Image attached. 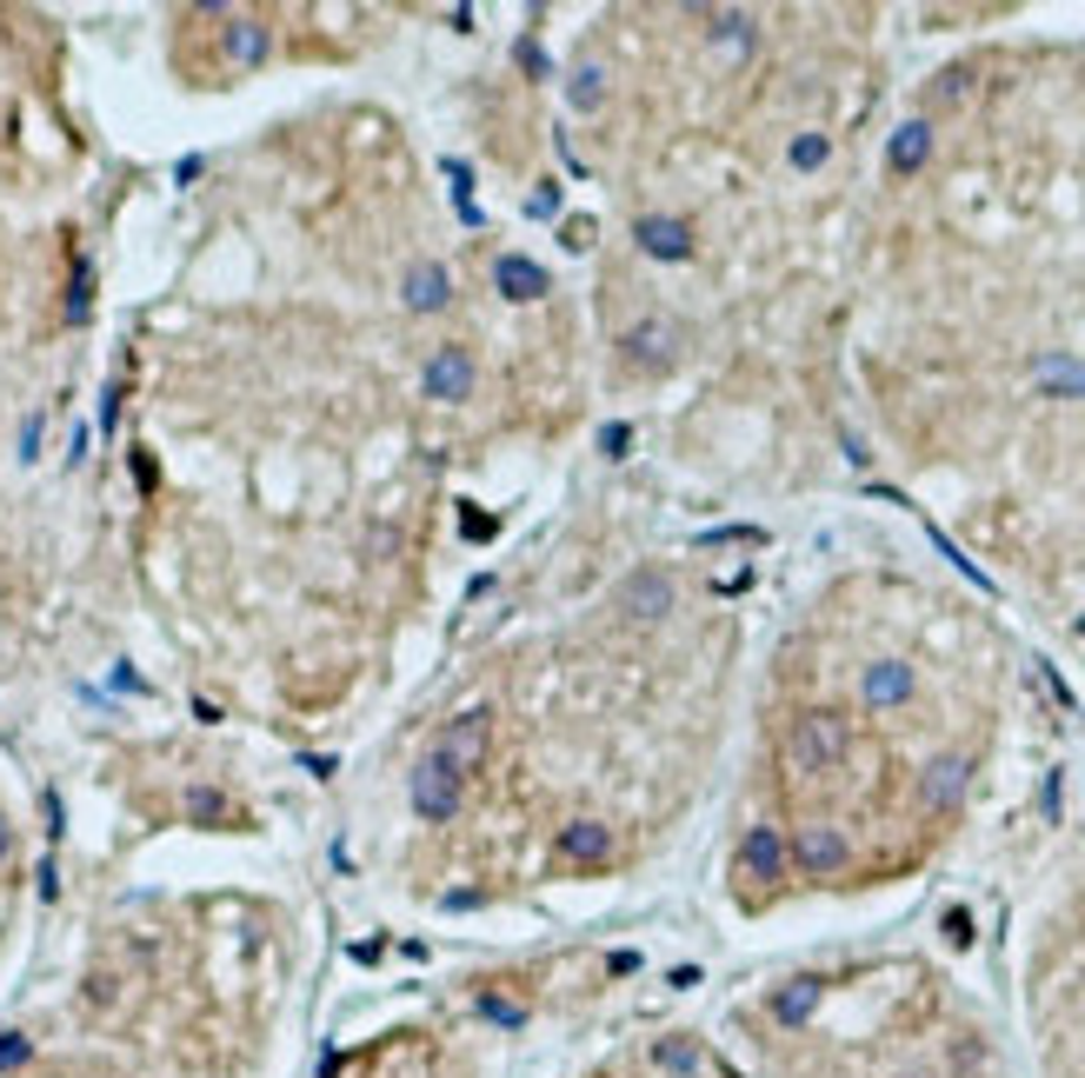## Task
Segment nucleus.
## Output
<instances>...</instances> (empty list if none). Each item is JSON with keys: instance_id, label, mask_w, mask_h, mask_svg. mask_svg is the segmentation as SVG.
Segmentation results:
<instances>
[{"instance_id": "28", "label": "nucleus", "mask_w": 1085, "mask_h": 1078, "mask_svg": "<svg viewBox=\"0 0 1085 1078\" xmlns=\"http://www.w3.org/2000/svg\"><path fill=\"white\" fill-rule=\"evenodd\" d=\"M21 1058H27V1039H0V1071L21 1065Z\"/></svg>"}, {"instance_id": "27", "label": "nucleus", "mask_w": 1085, "mask_h": 1078, "mask_svg": "<svg viewBox=\"0 0 1085 1078\" xmlns=\"http://www.w3.org/2000/svg\"><path fill=\"white\" fill-rule=\"evenodd\" d=\"M559 240H566V246H593V220H566Z\"/></svg>"}, {"instance_id": "29", "label": "nucleus", "mask_w": 1085, "mask_h": 1078, "mask_svg": "<svg viewBox=\"0 0 1085 1078\" xmlns=\"http://www.w3.org/2000/svg\"><path fill=\"white\" fill-rule=\"evenodd\" d=\"M34 447H41V420H27V427H21V460H34Z\"/></svg>"}, {"instance_id": "6", "label": "nucleus", "mask_w": 1085, "mask_h": 1078, "mask_svg": "<svg viewBox=\"0 0 1085 1078\" xmlns=\"http://www.w3.org/2000/svg\"><path fill=\"white\" fill-rule=\"evenodd\" d=\"M786 853H793V866H799L806 879H832V872L846 866V839L832 833V825H799Z\"/></svg>"}, {"instance_id": "8", "label": "nucleus", "mask_w": 1085, "mask_h": 1078, "mask_svg": "<svg viewBox=\"0 0 1085 1078\" xmlns=\"http://www.w3.org/2000/svg\"><path fill=\"white\" fill-rule=\"evenodd\" d=\"M620 613L626 619H666V613H673V579H666V572H633L626 587H620Z\"/></svg>"}, {"instance_id": "20", "label": "nucleus", "mask_w": 1085, "mask_h": 1078, "mask_svg": "<svg viewBox=\"0 0 1085 1078\" xmlns=\"http://www.w3.org/2000/svg\"><path fill=\"white\" fill-rule=\"evenodd\" d=\"M786 160L799 174H819L826 160H832V134H793V147H786Z\"/></svg>"}, {"instance_id": "4", "label": "nucleus", "mask_w": 1085, "mask_h": 1078, "mask_svg": "<svg viewBox=\"0 0 1085 1078\" xmlns=\"http://www.w3.org/2000/svg\"><path fill=\"white\" fill-rule=\"evenodd\" d=\"M793 866L786 839H780V825H753V833L739 839V879H753V885H780Z\"/></svg>"}, {"instance_id": "17", "label": "nucleus", "mask_w": 1085, "mask_h": 1078, "mask_svg": "<svg viewBox=\"0 0 1085 1078\" xmlns=\"http://www.w3.org/2000/svg\"><path fill=\"white\" fill-rule=\"evenodd\" d=\"M812 1006H819V978H793L780 999H773V1019H780V1025H799Z\"/></svg>"}, {"instance_id": "23", "label": "nucleus", "mask_w": 1085, "mask_h": 1078, "mask_svg": "<svg viewBox=\"0 0 1085 1078\" xmlns=\"http://www.w3.org/2000/svg\"><path fill=\"white\" fill-rule=\"evenodd\" d=\"M972 94V67H946L939 80H933V107H959Z\"/></svg>"}, {"instance_id": "24", "label": "nucleus", "mask_w": 1085, "mask_h": 1078, "mask_svg": "<svg viewBox=\"0 0 1085 1078\" xmlns=\"http://www.w3.org/2000/svg\"><path fill=\"white\" fill-rule=\"evenodd\" d=\"M713 47H719V54H732V60H739V54H753V27H746L739 14H726V21L713 27Z\"/></svg>"}, {"instance_id": "31", "label": "nucleus", "mask_w": 1085, "mask_h": 1078, "mask_svg": "<svg viewBox=\"0 0 1085 1078\" xmlns=\"http://www.w3.org/2000/svg\"><path fill=\"white\" fill-rule=\"evenodd\" d=\"M8 846H14V833H8V819H0V866H8Z\"/></svg>"}, {"instance_id": "2", "label": "nucleus", "mask_w": 1085, "mask_h": 1078, "mask_svg": "<svg viewBox=\"0 0 1085 1078\" xmlns=\"http://www.w3.org/2000/svg\"><path fill=\"white\" fill-rule=\"evenodd\" d=\"M486 745H493V712H460V719H447L440 726V739H434V760L447 766V773H473L480 760H486Z\"/></svg>"}, {"instance_id": "3", "label": "nucleus", "mask_w": 1085, "mask_h": 1078, "mask_svg": "<svg viewBox=\"0 0 1085 1078\" xmlns=\"http://www.w3.org/2000/svg\"><path fill=\"white\" fill-rule=\"evenodd\" d=\"M406 792H413V812H420V819H434V825L460 812V773H447L434 753H427L420 766L406 773Z\"/></svg>"}, {"instance_id": "10", "label": "nucleus", "mask_w": 1085, "mask_h": 1078, "mask_svg": "<svg viewBox=\"0 0 1085 1078\" xmlns=\"http://www.w3.org/2000/svg\"><path fill=\"white\" fill-rule=\"evenodd\" d=\"M473 393V353L466 347H440L427 360V399H466Z\"/></svg>"}, {"instance_id": "26", "label": "nucleus", "mask_w": 1085, "mask_h": 1078, "mask_svg": "<svg viewBox=\"0 0 1085 1078\" xmlns=\"http://www.w3.org/2000/svg\"><path fill=\"white\" fill-rule=\"evenodd\" d=\"M486 1019H493V1025H527V1012L507 1006V999H486Z\"/></svg>"}, {"instance_id": "14", "label": "nucleus", "mask_w": 1085, "mask_h": 1078, "mask_svg": "<svg viewBox=\"0 0 1085 1078\" xmlns=\"http://www.w3.org/2000/svg\"><path fill=\"white\" fill-rule=\"evenodd\" d=\"M926 153H933V127H926V120H905V127L892 134V147H886V167H892V174H920Z\"/></svg>"}, {"instance_id": "15", "label": "nucleus", "mask_w": 1085, "mask_h": 1078, "mask_svg": "<svg viewBox=\"0 0 1085 1078\" xmlns=\"http://www.w3.org/2000/svg\"><path fill=\"white\" fill-rule=\"evenodd\" d=\"M566 107H573V114H600V107H607V67H600V60H579V67H573Z\"/></svg>"}, {"instance_id": "21", "label": "nucleus", "mask_w": 1085, "mask_h": 1078, "mask_svg": "<svg viewBox=\"0 0 1085 1078\" xmlns=\"http://www.w3.org/2000/svg\"><path fill=\"white\" fill-rule=\"evenodd\" d=\"M653 1058L673 1071V1078H693V1071H700V1045H693V1039H659Z\"/></svg>"}, {"instance_id": "19", "label": "nucleus", "mask_w": 1085, "mask_h": 1078, "mask_svg": "<svg viewBox=\"0 0 1085 1078\" xmlns=\"http://www.w3.org/2000/svg\"><path fill=\"white\" fill-rule=\"evenodd\" d=\"M1039 386H1046V393L1085 399V360H1039Z\"/></svg>"}, {"instance_id": "18", "label": "nucleus", "mask_w": 1085, "mask_h": 1078, "mask_svg": "<svg viewBox=\"0 0 1085 1078\" xmlns=\"http://www.w3.org/2000/svg\"><path fill=\"white\" fill-rule=\"evenodd\" d=\"M966 792V760H939V766H926V799L933 805H953Z\"/></svg>"}, {"instance_id": "11", "label": "nucleus", "mask_w": 1085, "mask_h": 1078, "mask_svg": "<svg viewBox=\"0 0 1085 1078\" xmlns=\"http://www.w3.org/2000/svg\"><path fill=\"white\" fill-rule=\"evenodd\" d=\"M859 693H866V706H873V712L905 706V699H912V666H899V659H879V666H866Z\"/></svg>"}, {"instance_id": "32", "label": "nucleus", "mask_w": 1085, "mask_h": 1078, "mask_svg": "<svg viewBox=\"0 0 1085 1078\" xmlns=\"http://www.w3.org/2000/svg\"><path fill=\"white\" fill-rule=\"evenodd\" d=\"M1078 633H1085V619H1078Z\"/></svg>"}, {"instance_id": "7", "label": "nucleus", "mask_w": 1085, "mask_h": 1078, "mask_svg": "<svg viewBox=\"0 0 1085 1078\" xmlns=\"http://www.w3.org/2000/svg\"><path fill=\"white\" fill-rule=\"evenodd\" d=\"M633 240H639V254H653V260H686L693 254V227L673 220V213H646L633 227Z\"/></svg>"}, {"instance_id": "22", "label": "nucleus", "mask_w": 1085, "mask_h": 1078, "mask_svg": "<svg viewBox=\"0 0 1085 1078\" xmlns=\"http://www.w3.org/2000/svg\"><path fill=\"white\" fill-rule=\"evenodd\" d=\"M187 819H200V825H220V819H233V805H227V792H213V786H194V792H187Z\"/></svg>"}, {"instance_id": "13", "label": "nucleus", "mask_w": 1085, "mask_h": 1078, "mask_svg": "<svg viewBox=\"0 0 1085 1078\" xmlns=\"http://www.w3.org/2000/svg\"><path fill=\"white\" fill-rule=\"evenodd\" d=\"M493 280H499V293H507V300H540L553 280H546V267L540 260H527V254H507V260H499L493 267Z\"/></svg>"}, {"instance_id": "12", "label": "nucleus", "mask_w": 1085, "mask_h": 1078, "mask_svg": "<svg viewBox=\"0 0 1085 1078\" xmlns=\"http://www.w3.org/2000/svg\"><path fill=\"white\" fill-rule=\"evenodd\" d=\"M400 293H406V306H413V313H440V306L453 300V280H447V267L420 260V267L406 274V287H400Z\"/></svg>"}, {"instance_id": "1", "label": "nucleus", "mask_w": 1085, "mask_h": 1078, "mask_svg": "<svg viewBox=\"0 0 1085 1078\" xmlns=\"http://www.w3.org/2000/svg\"><path fill=\"white\" fill-rule=\"evenodd\" d=\"M840 753H846V719H840V712H806V719L786 732V766H793V773H826Z\"/></svg>"}, {"instance_id": "16", "label": "nucleus", "mask_w": 1085, "mask_h": 1078, "mask_svg": "<svg viewBox=\"0 0 1085 1078\" xmlns=\"http://www.w3.org/2000/svg\"><path fill=\"white\" fill-rule=\"evenodd\" d=\"M267 47H274V34H267L261 21H233V27H227V60H233V67H261Z\"/></svg>"}, {"instance_id": "5", "label": "nucleus", "mask_w": 1085, "mask_h": 1078, "mask_svg": "<svg viewBox=\"0 0 1085 1078\" xmlns=\"http://www.w3.org/2000/svg\"><path fill=\"white\" fill-rule=\"evenodd\" d=\"M620 353H626V367H639V373H666L680 360V326H666V320H639L633 334L620 340Z\"/></svg>"}, {"instance_id": "9", "label": "nucleus", "mask_w": 1085, "mask_h": 1078, "mask_svg": "<svg viewBox=\"0 0 1085 1078\" xmlns=\"http://www.w3.org/2000/svg\"><path fill=\"white\" fill-rule=\"evenodd\" d=\"M559 859H566V866H607V859H613V825L573 819L566 833H559Z\"/></svg>"}, {"instance_id": "25", "label": "nucleus", "mask_w": 1085, "mask_h": 1078, "mask_svg": "<svg viewBox=\"0 0 1085 1078\" xmlns=\"http://www.w3.org/2000/svg\"><path fill=\"white\" fill-rule=\"evenodd\" d=\"M88 300H94V274L80 267V280H73V300H67V320H88Z\"/></svg>"}, {"instance_id": "30", "label": "nucleus", "mask_w": 1085, "mask_h": 1078, "mask_svg": "<svg viewBox=\"0 0 1085 1078\" xmlns=\"http://www.w3.org/2000/svg\"><path fill=\"white\" fill-rule=\"evenodd\" d=\"M626 440H633L626 427H607V433H600V447H607V453H626Z\"/></svg>"}]
</instances>
